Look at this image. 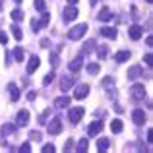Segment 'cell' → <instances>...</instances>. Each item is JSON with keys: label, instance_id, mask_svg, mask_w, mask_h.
Here are the masks:
<instances>
[{"label": "cell", "instance_id": "cell-23", "mask_svg": "<svg viewBox=\"0 0 153 153\" xmlns=\"http://www.w3.org/2000/svg\"><path fill=\"white\" fill-rule=\"evenodd\" d=\"M39 23H41V27H47V25H49V23H51V14H49V12H43V16H41V19H39Z\"/></svg>", "mask_w": 153, "mask_h": 153}, {"label": "cell", "instance_id": "cell-30", "mask_svg": "<svg viewBox=\"0 0 153 153\" xmlns=\"http://www.w3.org/2000/svg\"><path fill=\"white\" fill-rule=\"evenodd\" d=\"M12 33H14V37L18 39V41H22V37H23V31H22V27H18V25H12Z\"/></svg>", "mask_w": 153, "mask_h": 153}, {"label": "cell", "instance_id": "cell-48", "mask_svg": "<svg viewBox=\"0 0 153 153\" xmlns=\"http://www.w3.org/2000/svg\"><path fill=\"white\" fill-rule=\"evenodd\" d=\"M14 2H18V4H19V2H22V0H14Z\"/></svg>", "mask_w": 153, "mask_h": 153}, {"label": "cell", "instance_id": "cell-6", "mask_svg": "<svg viewBox=\"0 0 153 153\" xmlns=\"http://www.w3.org/2000/svg\"><path fill=\"white\" fill-rule=\"evenodd\" d=\"M87 95H89V85H87V83H82V85H76V89H74V99L82 101V99H85Z\"/></svg>", "mask_w": 153, "mask_h": 153}, {"label": "cell", "instance_id": "cell-40", "mask_svg": "<svg viewBox=\"0 0 153 153\" xmlns=\"http://www.w3.org/2000/svg\"><path fill=\"white\" fill-rule=\"evenodd\" d=\"M19 151H22V153H29L31 151V146H29V143H23V146L19 147Z\"/></svg>", "mask_w": 153, "mask_h": 153}, {"label": "cell", "instance_id": "cell-36", "mask_svg": "<svg viewBox=\"0 0 153 153\" xmlns=\"http://www.w3.org/2000/svg\"><path fill=\"white\" fill-rule=\"evenodd\" d=\"M112 83H114V79H112L111 76H108V78H105V79H103V85H105V87H111Z\"/></svg>", "mask_w": 153, "mask_h": 153}, {"label": "cell", "instance_id": "cell-3", "mask_svg": "<svg viewBox=\"0 0 153 153\" xmlns=\"http://www.w3.org/2000/svg\"><path fill=\"white\" fill-rule=\"evenodd\" d=\"M83 114H85L83 107H74V108H70V112H68V118H70L72 124H78L79 120L83 118Z\"/></svg>", "mask_w": 153, "mask_h": 153}, {"label": "cell", "instance_id": "cell-45", "mask_svg": "<svg viewBox=\"0 0 153 153\" xmlns=\"http://www.w3.org/2000/svg\"><path fill=\"white\" fill-rule=\"evenodd\" d=\"M4 10V0H0V12Z\"/></svg>", "mask_w": 153, "mask_h": 153}, {"label": "cell", "instance_id": "cell-22", "mask_svg": "<svg viewBox=\"0 0 153 153\" xmlns=\"http://www.w3.org/2000/svg\"><path fill=\"white\" fill-rule=\"evenodd\" d=\"M87 74H91V76H95V74H99V70H101V66H99L97 62H91V64H87Z\"/></svg>", "mask_w": 153, "mask_h": 153}, {"label": "cell", "instance_id": "cell-34", "mask_svg": "<svg viewBox=\"0 0 153 153\" xmlns=\"http://www.w3.org/2000/svg\"><path fill=\"white\" fill-rule=\"evenodd\" d=\"M143 62H146L147 66H151V64H153V56H151V52H147V54L143 56Z\"/></svg>", "mask_w": 153, "mask_h": 153}, {"label": "cell", "instance_id": "cell-13", "mask_svg": "<svg viewBox=\"0 0 153 153\" xmlns=\"http://www.w3.org/2000/svg\"><path fill=\"white\" fill-rule=\"evenodd\" d=\"M82 66H83V54H79V56H76V58L72 60L68 68H70V72H74V74H76V72L82 70Z\"/></svg>", "mask_w": 153, "mask_h": 153}, {"label": "cell", "instance_id": "cell-11", "mask_svg": "<svg viewBox=\"0 0 153 153\" xmlns=\"http://www.w3.org/2000/svg\"><path fill=\"white\" fill-rule=\"evenodd\" d=\"M132 120H134V124H138V126H143V122H146V112H143L142 108L132 111Z\"/></svg>", "mask_w": 153, "mask_h": 153}, {"label": "cell", "instance_id": "cell-28", "mask_svg": "<svg viewBox=\"0 0 153 153\" xmlns=\"http://www.w3.org/2000/svg\"><path fill=\"white\" fill-rule=\"evenodd\" d=\"M33 4H35V10H37V12H41V14L47 10V2H45V0H35Z\"/></svg>", "mask_w": 153, "mask_h": 153}, {"label": "cell", "instance_id": "cell-1", "mask_svg": "<svg viewBox=\"0 0 153 153\" xmlns=\"http://www.w3.org/2000/svg\"><path fill=\"white\" fill-rule=\"evenodd\" d=\"M87 31V23H79V25H74L70 31H68V39H72V41H79V39L85 35Z\"/></svg>", "mask_w": 153, "mask_h": 153}, {"label": "cell", "instance_id": "cell-47", "mask_svg": "<svg viewBox=\"0 0 153 153\" xmlns=\"http://www.w3.org/2000/svg\"><path fill=\"white\" fill-rule=\"evenodd\" d=\"M68 4H78V0H68Z\"/></svg>", "mask_w": 153, "mask_h": 153}, {"label": "cell", "instance_id": "cell-37", "mask_svg": "<svg viewBox=\"0 0 153 153\" xmlns=\"http://www.w3.org/2000/svg\"><path fill=\"white\" fill-rule=\"evenodd\" d=\"M54 151V146H52V143H47L45 147H43V153H52Z\"/></svg>", "mask_w": 153, "mask_h": 153}, {"label": "cell", "instance_id": "cell-2", "mask_svg": "<svg viewBox=\"0 0 153 153\" xmlns=\"http://www.w3.org/2000/svg\"><path fill=\"white\" fill-rule=\"evenodd\" d=\"M130 95H132V101H136V103L143 101V99H146V87H143L142 83H136V85H132Z\"/></svg>", "mask_w": 153, "mask_h": 153}, {"label": "cell", "instance_id": "cell-26", "mask_svg": "<svg viewBox=\"0 0 153 153\" xmlns=\"http://www.w3.org/2000/svg\"><path fill=\"white\" fill-rule=\"evenodd\" d=\"M14 132H16L14 124H4L2 126V136H10V134H14Z\"/></svg>", "mask_w": 153, "mask_h": 153}, {"label": "cell", "instance_id": "cell-33", "mask_svg": "<svg viewBox=\"0 0 153 153\" xmlns=\"http://www.w3.org/2000/svg\"><path fill=\"white\" fill-rule=\"evenodd\" d=\"M49 114H51V111H45L41 116H39V122H41V124H45V122H47V118H49Z\"/></svg>", "mask_w": 153, "mask_h": 153}, {"label": "cell", "instance_id": "cell-41", "mask_svg": "<svg viewBox=\"0 0 153 153\" xmlns=\"http://www.w3.org/2000/svg\"><path fill=\"white\" fill-rule=\"evenodd\" d=\"M29 138H31V140H37V142H39V140H41V134H39V132H29Z\"/></svg>", "mask_w": 153, "mask_h": 153}, {"label": "cell", "instance_id": "cell-21", "mask_svg": "<svg viewBox=\"0 0 153 153\" xmlns=\"http://www.w3.org/2000/svg\"><path fill=\"white\" fill-rule=\"evenodd\" d=\"M122 128H124L122 120H112V122H111V130L114 132V134H120V132H122Z\"/></svg>", "mask_w": 153, "mask_h": 153}, {"label": "cell", "instance_id": "cell-9", "mask_svg": "<svg viewBox=\"0 0 153 153\" xmlns=\"http://www.w3.org/2000/svg\"><path fill=\"white\" fill-rule=\"evenodd\" d=\"M27 122H29V111H19L18 112V116H16V124H18L19 128H23V126H27Z\"/></svg>", "mask_w": 153, "mask_h": 153}, {"label": "cell", "instance_id": "cell-46", "mask_svg": "<svg viewBox=\"0 0 153 153\" xmlns=\"http://www.w3.org/2000/svg\"><path fill=\"white\" fill-rule=\"evenodd\" d=\"M89 2H91V6H95V4H97L99 0H89Z\"/></svg>", "mask_w": 153, "mask_h": 153}, {"label": "cell", "instance_id": "cell-49", "mask_svg": "<svg viewBox=\"0 0 153 153\" xmlns=\"http://www.w3.org/2000/svg\"><path fill=\"white\" fill-rule=\"evenodd\" d=\"M147 2H149V4H151V2H153V0H147Z\"/></svg>", "mask_w": 153, "mask_h": 153}, {"label": "cell", "instance_id": "cell-32", "mask_svg": "<svg viewBox=\"0 0 153 153\" xmlns=\"http://www.w3.org/2000/svg\"><path fill=\"white\" fill-rule=\"evenodd\" d=\"M78 151H87V140H85V138L79 140V143H78Z\"/></svg>", "mask_w": 153, "mask_h": 153}, {"label": "cell", "instance_id": "cell-44", "mask_svg": "<svg viewBox=\"0 0 153 153\" xmlns=\"http://www.w3.org/2000/svg\"><path fill=\"white\" fill-rule=\"evenodd\" d=\"M147 142H149V143H153V130H149V132H147Z\"/></svg>", "mask_w": 153, "mask_h": 153}, {"label": "cell", "instance_id": "cell-17", "mask_svg": "<svg viewBox=\"0 0 153 153\" xmlns=\"http://www.w3.org/2000/svg\"><path fill=\"white\" fill-rule=\"evenodd\" d=\"M99 33H101L103 37H107V39H116V29L114 27H101Z\"/></svg>", "mask_w": 153, "mask_h": 153}, {"label": "cell", "instance_id": "cell-42", "mask_svg": "<svg viewBox=\"0 0 153 153\" xmlns=\"http://www.w3.org/2000/svg\"><path fill=\"white\" fill-rule=\"evenodd\" d=\"M51 62L54 64V66L58 64V54H56V52H52V54H51Z\"/></svg>", "mask_w": 153, "mask_h": 153}, {"label": "cell", "instance_id": "cell-18", "mask_svg": "<svg viewBox=\"0 0 153 153\" xmlns=\"http://www.w3.org/2000/svg\"><path fill=\"white\" fill-rule=\"evenodd\" d=\"M130 56H132L130 51H118V52L114 54V60H116V62H126Z\"/></svg>", "mask_w": 153, "mask_h": 153}, {"label": "cell", "instance_id": "cell-38", "mask_svg": "<svg viewBox=\"0 0 153 153\" xmlns=\"http://www.w3.org/2000/svg\"><path fill=\"white\" fill-rule=\"evenodd\" d=\"M72 146H74V140L70 138V140H68L66 143H64V151H70V149H72Z\"/></svg>", "mask_w": 153, "mask_h": 153}, {"label": "cell", "instance_id": "cell-35", "mask_svg": "<svg viewBox=\"0 0 153 153\" xmlns=\"http://www.w3.org/2000/svg\"><path fill=\"white\" fill-rule=\"evenodd\" d=\"M31 29H33V31H35V33H37V31H39V29H41V23H39V22H37V19H33V22H31Z\"/></svg>", "mask_w": 153, "mask_h": 153}, {"label": "cell", "instance_id": "cell-39", "mask_svg": "<svg viewBox=\"0 0 153 153\" xmlns=\"http://www.w3.org/2000/svg\"><path fill=\"white\" fill-rule=\"evenodd\" d=\"M0 43H2V45H6V43H8V35L4 33V29L0 31Z\"/></svg>", "mask_w": 153, "mask_h": 153}, {"label": "cell", "instance_id": "cell-19", "mask_svg": "<svg viewBox=\"0 0 153 153\" xmlns=\"http://www.w3.org/2000/svg\"><path fill=\"white\" fill-rule=\"evenodd\" d=\"M56 107L58 108H66V107H70V97H68V95H62V97H58L56 99Z\"/></svg>", "mask_w": 153, "mask_h": 153}, {"label": "cell", "instance_id": "cell-29", "mask_svg": "<svg viewBox=\"0 0 153 153\" xmlns=\"http://www.w3.org/2000/svg\"><path fill=\"white\" fill-rule=\"evenodd\" d=\"M97 56H99L101 60H105V58L108 56V47H107V45H101V47H99V52H97Z\"/></svg>", "mask_w": 153, "mask_h": 153}, {"label": "cell", "instance_id": "cell-25", "mask_svg": "<svg viewBox=\"0 0 153 153\" xmlns=\"http://www.w3.org/2000/svg\"><path fill=\"white\" fill-rule=\"evenodd\" d=\"M95 47H97V43H95V41H87L85 45H83V54H89V52H93Z\"/></svg>", "mask_w": 153, "mask_h": 153}, {"label": "cell", "instance_id": "cell-16", "mask_svg": "<svg viewBox=\"0 0 153 153\" xmlns=\"http://www.w3.org/2000/svg\"><path fill=\"white\" fill-rule=\"evenodd\" d=\"M8 91H10L12 101H19V87L16 85V83H8Z\"/></svg>", "mask_w": 153, "mask_h": 153}, {"label": "cell", "instance_id": "cell-27", "mask_svg": "<svg viewBox=\"0 0 153 153\" xmlns=\"http://www.w3.org/2000/svg\"><path fill=\"white\" fill-rule=\"evenodd\" d=\"M12 19H14L16 23H18V22H22V19H23V12L19 10V8H16V10L12 12Z\"/></svg>", "mask_w": 153, "mask_h": 153}, {"label": "cell", "instance_id": "cell-15", "mask_svg": "<svg viewBox=\"0 0 153 153\" xmlns=\"http://www.w3.org/2000/svg\"><path fill=\"white\" fill-rule=\"evenodd\" d=\"M142 74H143V68L142 66H132L130 70H128V79H138Z\"/></svg>", "mask_w": 153, "mask_h": 153}, {"label": "cell", "instance_id": "cell-12", "mask_svg": "<svg viewBox=\"0 0 153 153\" xmlns=\"http://www.w3.org/2000/svg\"><path fill=\"white\" fill-rule=\"evenodd\" d=\"M128 35H130L132 41H138V39L143 35V27L142 25H132L130 29H128Z\"/></svg>", "mask_w": 153, "mask_h": 153}, {"label": "cell", "instance_id": "cell-7", "mask_svg": "<svg viewBox=\"0 0 153 153\" xmlns=\"http://www.w3.org/2000/svg\"><path fill=\"white\" fill-rule=\"evenodd\" d=\"M101 130H103V122L101 120H93V122L87 126V136H89V138H95Z\"/></svg>", "mask_w": 153, "mask_h": 153}, {"label": "cell", "instance_id": "cell-5", "mask_svg": "<svg viewBox=\"0 0 153 153\" xmlns=\"http://www.w3.org/2000/svg\"><path fill=\"white\" fill-rule=\"evenodd\" d=\"M78 8H76V4H70V6H66L64 8V14H62V18H64V22H74L76 18H78Z\"/></svg>", "mask_w": 153, "mask_h": 153}, {"label": "cell", "instance_id": "cell-10", "mask_svg": "<svg viewBox=\"0 0 153 153\" xmlns=\"http://www.w3.org/2000/svg\"><path fill=\"white\" fill-rule=\"evenodd\" d=\"M112 18H114V14H112L111 8H107V6H103L101 10H99V14H97V19H99V22H111Z\"/></svg>", "mask_w": 153, "mask_h": 153}, {"label": "cell", "instance_id": "cell-4", "mask_svg": "<svg viewBox=\"0 0 153 153\" xmlns=\"http://www.w3.org/2000/svg\"><path fill=\"white\" fill-rule=\"evenodd\" d=\"M47 132H49L51 136H58L60 132H62V120L56 116V118H52L49 122V126H47Z\"/></svg>", "mask_w": 153, "mask_h": 153}, {"label": "cell", "instance_id": "cell-20", "mask_svg": "<svg viewBox=\"0 0 153 153\" xmlns=\"http://www.w3.org/2000/svg\"><path fill=\"white\" fill-rule=\"evenodd\" d=\"M108 147H111V142H108L107 138H101V140H97V149H99V151H107Z\"/></svg>", "mask_w": 153, "mask_h": 153}, {"label": "cell", "instance_id": "cell-14", "mask_svg": "<svg viewBox=\"0 0 153 153\" xmlns=\"http://www.w3.org/2000/svg\"><path fill=\"white\" fill-rule=\"evenodd\" d=\"M74 82H76V79L70 78V76H62V79H60V89H62V91L72 89V87H74Z\"/></svg>", "mask_w": 153, "mask_h": 153}, {"label": "cell", "instance_id": "cell-43", "mask_svg": "<svg viewBox=\"0 0 153 153\" xmlns=\"http://www.w3.org/2000/svg\"><path fill=\"white\" fill-rule=\"evenodd\" d=\"M35 97H37L35 91H29V93H27V99H29V101H35Z\"/></svg>", "mask_w": 153, "mask_h": 153}, {"label": "cell", "instance_id": "cell-24", "mask_svg": "<svg viewBox=\"0 0 153 153\" xmlns=\"http://www.w3.org/2000/svg\"><path fill=\"white\" fill-rule=\"evenodd\" d=\"M14 58L18 60V62H22V60L25 58V52H23L22 47H16V49H14Z\"/></svg>", "mask_w": 153, "mask_h": 153}, {"label": "cell", "instance_id": "cell-31", "mask_svg": "<svg viewBox=\"0 0 153 153\" xmlns=\"http://www.w3.org/2000/svg\"><path fill=\"white\" fill-rule=\"evenodd\" d=\"M54 79V72H51V74L45 76V79H43V85H51V82Z\"/></svg>", "mask_w": 153, "mask_h": 153}, {"label": "cell", "instance_id": "cell-8", "mask_svg": "<svg viewBox=\"0 0 153 153\" xmlns=\"http://www.w3.org/2000/svg\"><path fill=\"white\" fill-rule=\"evenodd\" d=\"M39 66H41V58L33 54L29 58V62H27V74H35V72L39 70Z\"/></svg>", "mask_w": 153, "mask_h": 153}]
</instances>
